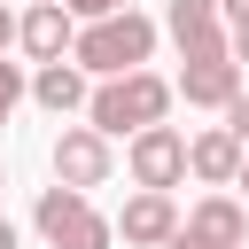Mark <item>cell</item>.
Here are the masks:
<instances>
[{"label":"cell","mask_w":249,"mask_h":249,"mask_svg":"<svg viewBox=\"0 0 249 249\" xmlns=\"http://www.w3.org/2000/svg\"><path fill=\"white\" fill-rule=\"evenodd\" d=\"M0 187H8V171H0Z\"/></svg>","instance_id":"cell-21"},{"label":"cell","mask_w":249,"mask_h":249,"mask_svg":"<svg viewBox=\"0 0 249 249\" xmlns=\"http://www.w3.org/2000/svg\"><path fill=\"white\" fill-rule=\"evenodd\" d=\"M8 47H16V8L0 0V54H8Z\"/></svg>","instance_id":"cell-17"},{"label":"cell","mask_w":249,"mask_h":249,"mask_svg":"<svg viewBox=\"0 0 249 249\" xmlns=\"http://www.w3.org/2000/svg\"><path fill=\"white\" fill-rule=\"evenodd\" d=\"M23 93H31V78H23V62H8V54H0V124H8L16 109H23Z\"/></svg>","instance_id":"cell-13"},{"label":"cell","mask_w":249,"mask_h":249,"mask_svg":"<svg viewBox=\"0 0 249 249\" xmlns=\"http://www.w3.org/2000/svg\"><path fill=\"white\" fill-rule=\"evenodd\" d=\"M16 47H23L31 62H70L78 23L62 16V0H39V8H23V16H16Z\"/></svg>","instance_id":"cell-8"},{"label":"cell","mask_w":249,"mask_h":249,"mask_svg":"<svg viewBox=\"0 0 249 249\" xmlns=\"http://www.w3.org/2000/svg\"><path fill=\"white\" fill-rule=\"evenodd\" d=\"M171 78H156V70H124V78H101L93 93H86V124L101 132V140H132V132H148V124H163L171 117Z\"/></svg>","instance_id":"cell-1"},{"label":"cell","mask_w":249,"mask_h":249,"mask_svg":"<svg viewBox=\"0 0 249 249\" xmlns=\"http://www.w3.org/2000/svg\"><path fill=\"white\" fill-rule=\"evenodd\" d=\"M226 54H233V62L249 70V23H233V31H226Z\"/></svg>","instance_id":"cell-16"},{"label":"cell","mask_w":249,"mask_h":249,"mask_svg":"<svg viewBox=\"0 0 249 249\" xmlns=\"http://www.w3.org/2000/svg\"><path fill=\"white\" fill-rule=\"evenodd\" d=\"M0 249H16V226H8V218H0Z\"/></svg>","instance_id":"cell-18"},{"label":"cell","mask_w":249,"mask_h":249,"mask_svg":"<svg viewBox=\"0 0 249 249\" xmlns=\"http://www.w3.org/2000/svg\"><path fill=\"white\" fill-rule=\"evenodd\" d=\"M241 156H249V148H241V140H233L226 124H202V132L187 140V171H195L202 187H233V171H241Z\"/></svg>","instance_id":"cell-11"},{"label":"cell","mask_w":249,"mask_h":249,"mask_svg":"<svg viewBox=\"0 0 249 249\" xmlns=\"http://www.w3.org/2000/svg\"><path fill=\"white\" fill-rule=\"evenodd\" d=\"M249 241V210H241V195H202L187 218H179V233L163 241V249H241Z\"/></svg>","instance_id":"cell-6"},{"label":"cell","mask_w":249,"mask_h":249,"mask_svg":"<svg viewBox=\"0 0 249 249\" xmlns=\"http://www.w3.org/2000/svg\"><path fill=\"white\" fill-rule=\"evenodd\" d=\"M31 226H39L47 249H117V226H109V218L93 210V195H78V187H47L39 210H31Z\"/></svg>","instance_id":"cell-3"},{"label":"cell","mask_w":249,"mask_h":249,"mask_svg":"<svg viewBox=\"0 0 249 249\" xmlns=\"http://www.w3.org/2000/svg\"><path fill=\"white\" fill-rule=\"evenodd\" d=\"M109 226H117V241H124V249H163V241L179 233V202H171V195H148V187H140V195H132V202H124V210H117Z\"/></svg>","instance_id":"cell-10"},{"label":"cell","mask_w":249,"mask_h":249,"mask_svg":"<svg viewBox=\"0 0 249 249\" xmlns=\"http://www.w3.org/2000/svg\"><path fill=\"white\" fill-rule=\"evenodd\" d=\"M233 187H241V195H249V156H241V171H233Z\"/></svg>","instance_id":"cell-19"},{"label":"cell","mask_w":249,"mask_h":249,"mask_svg":"<svg viewBox=\"0 0 249 249\" xmlns=\"http://www.w3.org/2000/svg\"><path fill=\"white\" fill-rule=\"evenodd\" d=\"M226 132H233V140H241V148H249V86H241V93H233V109H226Z\"/></svg>","instance_id":"cell-15"},{"label":"cell","mask_w":249,"mask_h":249,"mask_svg":"<svg viewBox=\"0 0 249 249\" xmlns=\"http://www.w3.org/2000/svg\"><path fill=\"white\" fill-rule=\"evenodd\" d=\"M23 8H39V0H23Z\"/></svg>","instance_id":"cell-20"},{"label":"cell","mask_w":249,"mask_h":249,"mask_svg":"<svg viewBox=\"0 0 249 249\" xmlns=\"http://www.w3.org/2000/svg\"><path fill=\"white\" fill-rule=\"evenodd\" d=\"M156 39H163V23H156V16L117 8V16H101V23H86V31H78L70 62H78L86 78H124V70H148Z\"/></svg>","instance_id":"cell-2"},{"label":"cell","mask_w":249,"mask_h":249,"mask_svg":"<svg viewBox=\"0 0 249 249\" xmlns=\"http://www.w3.org/2000/svg\"><path fill=\"white\" fill-rule=\"evenodd\" d=\"M124 8H132V0H124Z\"/></svg>","instance_id":"cell-22"},{"label":"cell","mask_w":249,"mask_h":249,"mask_svg":"<svg viewBox=\"0 0 249 249\" xmlns=\"http://www.w3.org/2000/svg\"><path fill=\"white\" fill-rule=\"evenodd\" d=\"M163 31H171L179 62L226 54V16H218V0H163Z\"/></svg>","instance_id":"cell-7"},{"label":"cell","mask_w":249,"mask_h":249,"mask_svg":"<svg viewBox=\"0 0 249 249\" xmlns=\"http://www.w3.org/2000/svg\"><path fill=\"white\" fill-rule=\"evenodd\" d=\"M47 163H54V187H78V195H93V187H109V171H117V148H109L93 124H62Z\"/></svg>","instance_id":"cell-5"},{"label":"cell","mask_w":249,"mask_h":249,"mask_svg":"<svg viewBox=\"0 0 249 249\" xmlns=\"http://www.w3.org/2000/svg\"><path fill=\"white\" fill-rule=\"evenodd\" d=\"M171 93L187 101V109H233V93H241V62L233 54H210V62H187L179 78H171Z\"/></svg>","instance_id":"cell-9"},{"label":"cell","mask_w":249,"mask_h":249,"mask_svg":"<svg viewBox=\"0 0 249 249\" xmlns=\"http://www.w3.org/2000/svg\"><path fill=\"white\" fill-rule=\"evenodd\" d=\"M124 171H132V187L171 195V187L187 179V132H179V124H148V132H132V140H124Z\"/></svg>","instance_id":"cell-4"},{"label":"cell","mask_w":249,"mask_h":249,"mask_svg":"<svg viewBox=\"0 0 249 249\" xmlns=\"http://www.w3.org/2000/svg\"><path fill=\"white\" fill-rule=\"evenodd\" d=\"M117 8H124V0H62V16H70L78 31H86V23H101V16H117Z\"/></svg>","instance_id":"cell-14"},{"label":"cell","mask_w":249,"mask_h":249,"mask_svg":"<svg viewBox=\"0 0 249 249\" xmlns=\"http://www.w3.org/2000/svg\"><path fill=\"white\" fill-rule=\"evenodd\" d=\"M241 249H249V241H241Z\"/></svg>","instance_id":"cell-23"},{"label":"cell","mask_w":249,"mask_h":249,"mask_svg":"<svg viewBox=\"0 0 249 249\" xmlns=\"http://www.w3.org/2000/svg\"><path fill=\"white\" fill-rule=\"evenodd\" d=\"M31 101H39L47 117L86 109V70H78V62H39V70H31Z\"/></svg>","instance_id":"cell-12"}]
</instances>
